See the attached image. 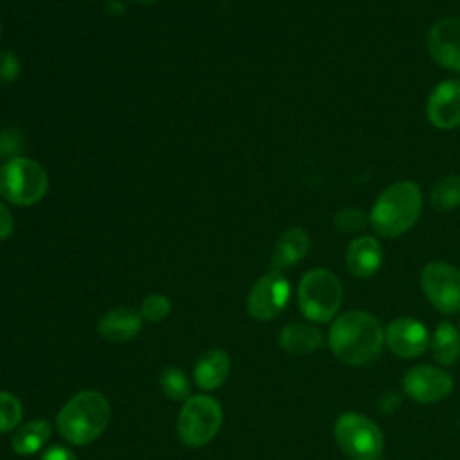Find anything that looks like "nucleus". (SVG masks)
Returning <instances> with one entry per match:
<instances>
[{
	"mask_svg": "<svg viewBox=\"0 0 460 460\" xmlns=\"http://www.w3.org/2000/svg\"><path fill=\"white\" fill-rule=\"evenodd\" d=\"M422 212V194L413 181H397L386 187L370 212V225L381 237L394 239L408 232Z\"/></svg>",
	"mask_w": 460,
	"mask_h": 460,
	"instance_id": "obj_3",
	"label": "nucleus"
},
{
	"mask_svg": "<svg viewBox=\"0 0 460 460\" xmlns=\"http://www.w3.org/2000/svg\"><path fill=\"white\" fill-rule=\"evenodd\" d=\"M169 313H171V300L160 293L147 295L140 304L142 318L151 323H158V322L165 320L169 316Z\"/></svg>",
	"mask_w": 460,
	"mask_h": 460,
	"instance_id": "obj_24",
	"label": "nucleus"
},
{
	"mask_svg": "<svg viewBox=\"0 0 460 460\" xmlns=\"http://www.w3.org/2000/svg\"><path fill=\"white\" fill-rule=\"evenodd\" d=\"M291 288L282 273L270 271L255 280L248 293V313L259 322L277 318L289 302Z\"/></svg>",
	"mask_w": 460,
	"mask_h": 460,
	"instance_id": "obj_9",
	"label": "nucleus"
},
{
	"mask_svg": "<svg viewBox=\"0 0 460 460\" xmlns=\"http://www.w3.org/2000/svg\"><path fill=\"white\" fill-rule=\"evenodd\" d=\"M334 226L340 232L354 234V232H359V230H363L367 226V217L356 207H343L334 216Z\"/></svg>",
	"mask_w": 460,
	"mask_h": 460,
	"instance_id": "obj_25",
	"label": "nucleus"
},
{
	"mask_svg": "<svg viewBox=\"0 0 460 460\" xmlns=\"http://www.w3.org/2000/svg\"><path fill=\"white\" fill-rule=\"evenodd\" d=\"M429 203L438 212L455 210L460 205V174L440 178L431 189Z\"/></svg>",
	"mask_w": 460,
	"mask_h": 460,
	"instance_id": "obj_21",
	"label": "nucleus"
},
{
	"mask_svg": "<svg viewBox=\"0 0 460 460\" xmlns=\"http://www.w3.org/2000/svg\"><path fill=\"white\" fill-rule=\"evenodd\" d=\"M309 246H311V239L304 228L293 226V228L284 230L273 244L270 271L282 273V270L300 262L307 255Z\"/></svg>",
	"mask_w": 460,
	"mask_h": 460,
	"instance_id": "obj_14",
	"label": "nucleus"
},
{
	"mask_svg": "<svg viewBox=\"0 0 460 460\" xmlns=\"http://www.w3.org/2000/svg\"><path fill=\"white\" fill-rule=\"evenodd\" d=\"M50 424L43 419L29 420L18 426L11 437V447L18 455H32L40 451L50 438Z\"/></svg>",
	"mask_w": 460,
	"mask_h": 460,
	"instance_id": "obj_19",
	"label": "nucleus"
},
{
	"mask_svg": "<svg viewBox=\"0 0 460 460\" xmlns=\"http://www.w3.org/2000/svg\"><path fill=\"white\" fill-rule=\"evenodd\" d=\"M14 232V216L7 203L0 199V241L9 239Z\"/></svg>",
	"mask_w": 460,
	"mask_h": 460,
	"instance_id": "obj_28",
	"label": "nucleus"
},
{
	"mask_svg": "<svg viewBox=\"0 0 460 460\" xmlns=\"http://www.w3.org/2000/svg\"><path fill=\"white\" fill-rule=\"evenodd\" d=\"M142 320V314L131 307H115L102 314L97 331L111 343H124L140 332Z\"/></svg>",
	"mask_w": 460,
	"mask_h": 460,
	"instance_id": "obj_16",
	"label": "nucleus"
},
{
	"mask_svg": "<svg viewBox=\"0 0 460 460\" xmlns=\"http://www.w3.org/2000/svg\"><path fill=\"white\" fill-rule=\"evenodd\" d=\"M428 120L438 129L460 126V81L447 79L435 86L426 104Z\"/></svg>",
	"mask_w": 460,
	"mask_h": 460,
	"instance_id": "obj_13",
	"label": "nucleus"
},
{
	"mask_svg": "<svg viewBox=\"0 0 460 460\" xmlns=\"http://www.w3.org/2000/svg\"><path fill=\"white\" fill-rule=\"evenodd\" d=\"M223 424L221 404L205 394L190 395L178 413V437L187 447L207 446Z\"/></svg>",
	"mask_w": 460,
	"mask_h": 460,
	"instance_id": "obj_6",
	"label": "nucleus"
},
{
	"mask_svg": "<svg viewBox=\"0 0 460 460\" xmlns=\"http://www.w3.org/2000/svg\"><path fill=\"white\" fill-rule=\"evenodd\" d=\"M50 187L47 169L29 156H16L0 165V198L16 207L40 203Z\"/></svg>",
	"mask_w": 460,
	"mask_h": 460,
	"instance_id": "obj_4",
	"label": "nucleus"
},
{
	"mask_svg": "<svg viewBox=\"0 0 460 460\" xmlns=\"http://www.w3.org/2000/svg\"><path fill=\"white\" fill-rule=\"evenodd\" d=\"M56 422L66 442L74 446H86L97 440L108 428V399L97 390H81L63 404Z\"/></svg>",
	"mask_w": 460,
	"mask_h": 460,
	"instance_id": "obj_2",
	"label": "nucleus"
},
{
	"mask_svg": "<svg viewBox=\"0 0 460 460\" xmlns=\"http://www.w3.org/2000/svg\"><path fill=\"white\" fill-rule=\"evenodd\" d=\"M0 34H2V22H0Z\"/></svg>",
	"mask_w": 460,
	"mask_h": 460,
	"instance_id": "obj_31",
	"label": "nucleus"
},
{
	"mask_svg": "<svg viewBox=\"0 0 460 460\" xmlns=\"http://www.w3.org/2000/svg\"><path fill=\"white\" fill-rule=\"evenodd\" d=\"M279 343L286 352L304 356L314 352L322 345V332L309 323L293 322L280 331Z\"/></svg>",
	"mask_w": 460,
	"mask_h": 460,
	"instance_id": "obj_18",
	"label": "nucleus"
},
{
	"mask_svg": "<svg viewBox=\"0 0 460 460\" xmlns=\"http://www.w3.org/2000/svg\"><path fill=\"white\" fill-rule=\"evenodd\" d=\"M22 74V63L11 50L0 49V83H13Z\"/></svg>",
	"mask_w": 460,
	"mask_h": 460,
	"instance_id": "obj_27",
	"label": "nucleus"
},
{
	"mask_svg": "<svg viewBox=\"0 0 460 460\" xmlns=\"http://www.w3.org/2000/svg\"><path fill=\"white\" fill-rule=\"evenodd\" d=\"M429 349L438 365H455L460 358V332L451 322H440L429 340Z\"/></svg>",
	"mask_w": 460,
	"mask_h": 460,
	"instance_id": "obj_20",
	"label": "nucleus"
},
{
	"mask_svg": "<svg viewBox=\"0 0 460 460\" xmlns=\"http://www.w3.org/2000/svg\"><path fill=\"white\" fill-rule=\"evenodd\" d=\"M230 374V356L221 349H210L194 365V383L203 392L217 390Z\"/></svg>",
	"mask_w": 460,
	"mask_h": 460,
	"instance_id": "obj_17",
	"label": "nucleus"
},
{
	"mask_svg": "<svg viewBox=\"0 0 460 460\" xmlns=\"http://www.w3.org/2000/svg\"><path fill=\"white\" fill-rule=\"evenodd\" d=\"M420 286L429 304L444 313L460 311V270L449 262L433 261L420 271Z\"/></svg>",
	"mask_w": 460,
	"mask_h": 460,
	"instance_id": "obj_8",
	"label": "nucleus"
},
{
	"mask_svg": "<svg viewBox=\"0 0 460 460\" xmlns=\"http://www.w3.org/2000/svg\"><path fill=\"white\" fill-rule=\"evenodd\" d=\"M162 394L171 401H187L190 397V381L181 368L167 367L160 374Z\"/></svg>",
	"mask_w": 460,
	"mask_h": 460,
	"instance_id": "obj_22",
	"label": "nucleus"
},
{
	"mask_svg": "<svg viewBox=\"0 0 460 460\" xmlns=\"http://www.w3.org/2000/svg\"><path fill=\"white\" fill-rule=\"evenodd\" d=\"M296 300L305 318L316 323H325L340 311L343 302V288L332 271L314 268L300 279Z\"/></svg>",
	"mask_w": 460,
	"mask_h": 460,
	"instance_id": "obj_5",
	"label": "nucleus"
},
{
	"mask_svg": "<svg viewBox=\"0 0 460 460\" xmlns=\"http://www.w3.org/2000/svg\"><path fill=\"white\" fill-rule=\"evenodd\" d=\"M23 146V135L16 128L0 129V160L7 162L11 158L22 156Z\"/></svg>",
	"mask_w": 460,
	"mask_h": 460,
	"instance_id": "obj_26",
	"label": "nucleus"
},
{
	"mask_svg": "<svg viewBox=\"0 0 460 460\" xmlns=\"http://www.w3.org/2000/svg\"><path fill=\"white\" fill-rule=\"evenodd\" d=\"M23 415L22 402L16 395L0 390V433L13 431L20 426Z\"/></svg>",
	"mask_w": 460,
	"mask_h": 460,
	"instance_id": "obj_23",
	"label": "nucleus"
},
{
	"mask_svg": "<svg viewBox=\"0 0 460 460\" xmlns=\"http://www.w3.org/2000/svg\"><path fill=\"white\" fill-rule=\"evenodd\" d=\"M406 395L417 402L429 404L447 397L453 390V377L433 365H417L402 377Z\"/></svg>",
	"mask_w": 460,
	"mask_h": 460,
	"instance_id": "obj_10",
	"label": "nucleus"
},
{
	"mask_svg": "<svg viewBox=\"0 0 460 460\" xmlns=\"http://www.w3.org/2000/svg\"><path fill=\"white\" fill-rule=\"evenodd\" d=\"M429 332L426 325L415 318L401 316L385 329V345L399 358H417L429 347Z\"/></svg>",
	"mask_w": 460,
	"mask_h": 460,
	"instance_id": "obj_11",
	"label": "nucleus"
},
{
	"mask_svg": "<svg viewBox=\"0 0 460 460\" xmlns=\"http://www.w3.org/2000/svg\"><path fill=\"white\" fill-rule=\"evenodd\" d=\"M347 270L358 279L372 277L383 264V248L372 235L356 237L345 252Z\"/></svg>",
	"mask_w": 460,
	"mask_h": 460,
	"instance_id": "obj_15",
	"label": "nucleus"
},
{
	"mask_svg": "<svg viewBox=\"0 0 460 460\" xmlns=\"http://www.w3.org/2000/svg\"><path fill=\"white\" fill-rule=\"evenodd\" d=\"M338 447L350 460H377L385 449V437L379 426L367 415L347 411L334 424Z\"/></svg>",
	"mask_w": 460,
	"mask_h": 460,
	"instance_id": "obj_7",
	"label": "nucleus"
},
{
	"mask_svg": "<svg viewBox=\"0 0 460 460\" xmlns=\"http://www.w3.org/2000/svg\"><path fill=\"white\" fill-rule=\"evenodd\" d=\"M40 460H77V458H75V455H74L72 449L56 444V446L49 447V449L41 455Z\"/></svg>",
	"mask_w": 460,
	"mask_h": 460,
	"instance_id": "obj_29",
	"label": "nucleus"
},
{
	"mask_svg": "<svg viewBox=\"0 0 460 460\" xmlns=\"http://www.w3.org/2000/svg\"><path fill=\"white\" fill-rule=\"evenodd\" d=\"M429 56L444 68L460 72V18L449 16L435 22L428 32Z\"/></svg>",
	"mask_w": 460,
	"mask_h": 460,
	"instance_id": "obj_12",
	"label": "nucleus"
},
{
	"mask_svg": "<svg viewBox=\"0 0 460 460\" xmlns=\"http://www.w3.org/2000/svg\"><path fill=\"white\" fill-rule=\"evenodd\" d=\"M133 4H138V5H151V4H156L160 0H131Z\"/></svg>",
	"mask_w": 460,
	"mask_h": 460,
	"instance_id": "obj_30",
	"label": "nucleus"
},
{
	"mask_svg": "<svg viewBox=\"0 0 460 460\" xmlns=\"http://www.w3.org/2000/svg\"><path fill=\"white\" fill-rule=\"evenodd\" d=\"M385 347L381 323L365 311H349L338 316L329 331V349L349 365L363 367L377 359Z\"/></svg>",
	"mask_w": 460,
	"mask_h": 460,
	"instance_id": "obj_1",
	"label": "nucleus"
}]
</instances>
